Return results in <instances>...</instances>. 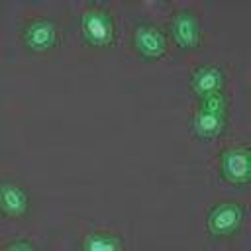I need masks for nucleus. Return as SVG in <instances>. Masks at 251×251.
Returning <instances> with one entry per match:
<instances>
[{
	"mask_svg": "<svg viewBox=\"0 0 251 251\" xmlns=\"http://www.w3.org/2000/svg\"><path fill=\"white\" fill-rule=\"evenodd\" d=\"M80 33L92 47H108L114 43V22L104 10H86L80 18Z\"/></svg>",
	"mask_w": 251,
	"mask_h": 251,
	"instance_id": "nucleus-1",
	"label": "nucleus"
},
{
	"mask_svg": "<svg viewBox=\"0 0 251 251\" xmlns=\"http://www.w3.org/2000/svg\"><path fill=\"white\" fill-rule=\"evenodd\" d=\"M241 222H243L241 206L235 204V202H222V204H216L210 210L206 226H208V231L212 235L227 237V235H233L239 229Z\"/></svg>",
	"mask_w": 251,
	"mask_h": 251,
	"instance_id": "nucleus-2",
	"label": "nucleus"
},
{
	"mask_svg": "<svg viewBox=\"0 0 251 251\" xmlns=\"http://www.w3.org/2000/svg\"><path fill=\"white\" fill-rule=\"evenodd\" d=\"M220 173L229 184H247L251 178L249 151L245 147H231L224 151L220 159Z\"/></svg>",
	"mask_w": 251,
	"mask_h": 251,
	"instance_id": "nucleus-3",
	"label": "nucleus"
},
{
	"mask_svg": "<svg viewBox=\"0 0 251 251\" xmlns=\"http://www.w3.org/2000/svg\"><path fill=\"white\" fill-rule=\"evenodd\" d=\"M133 45L145 59H161L167 51V39L163 31L155 25L141 24L133 31Z\"/></svg>",
	"mask_w": 251,
	"mask_h": 251,
	"instance_id": "nucleus-4",
	"label": "nucleus"
},
{
	"mask_svg": "<svg viewBox=\"0 0 251 251\" xmlns=\"http://www.w3.org/2000/svg\"><path fill=\"white\" fill-rule=\"evenodd\" d=\"M171 35L182 49H194L200 43V24L188 10L178 12L171 22Z\"/></svg>",
	"mask_w": 251,
	"mask_h": 251,
	"instance_id": "nucleus-5",
	"label": "nucleus"
},
{
	"mask_svg": "<svg viewBox=\"0 0 251 251\" xmlns=\"http://www.w3.org/2000/svg\"><path fill=\"white\" fill-rule=\"evenodd\" d=\"M24 41L31 51L43 53L57 43V25L53 20H35L24 31Z\"/></svg>",
	"mask_w": 251,
	"mask_h": 251,
	"instance_id": "nucleus-6",
	"label": "nucleus"
},
{
	"mask_svg": "<svg viewBox=\"0 0 251 251\" xmlns=\"http://www.w3.org/2000/svg\"><path fill=\"white\" fill-rule=\"evenodd\" d=\"M27 206H29L27 192L20 184H16V182H2L0 184V210L6 216L20 218L27 212Z\"/></svg>",
	"mask_w": 251,
	"mask_h": 251,
	"instance_id": "nucleus-7",
	"label": "nucleus"
},
{
	"mask_svg": "<svg viewBox=\"0 0 251 251\" xmlns=\"http://www.w3.org/2000/svg\"><path fill=\"white\" fill-rule=\"evenodd\" d=\"M190 86L192 90L204 98V96H210V94H216V92H222V86H224V73L214 67V65H206V67H200L194 71L192 78H190Z\"/></svg>",
	"mask_w": 251,
	"mask_h": 251,
	"instance_id": "nucleus-8",
	"label": "nucleus"
},
{
	"mask_svg": "<svg viewBox=\"0 0 251 251\" xmlns=\"http://www.w3.org/2000/svg\"><path fill=\"white\" fill-rule=\"evenodd\" d=\"M224 124H226V112H218V110H206L198 106V112L194 114V133L202 139H214L224 131Z\"/></svg>",
	"mask_w": 251,
	"mask_h": 251,
	"instance_id": "nucleus-9",
	"label": "nucleus"
},
{
	"mask_svg": "<svg viewBox=\"0 0 251 251\" xmlns=\"http://www.w3.org/2000/svg\"><path fill=\"white\" fill-rule=\"evenodd\" d=\"M82 251H122V243L110 233H90L82 243Z\"/></svg>",
	"mask_w": 251,
	"mask_h": 251,
	"instance_id": "nucleus-10",
	"label": "nucleus"
},
{
	"mask_svg": "<svg viewBox=\"0 0 251 251\" xmlns=\"http://www.w3.org/2000/svg\"><path fill=\"white\" fill-rule=\"evenodd\" d=\"M6 251H35L27 241H16V243H12Z\"/></svg>",
	"mask_w": 251,
	"mask_h": 251,
	"instance_id": "nucleus-11",
	"label": "nucleus"
}]
</instances>
